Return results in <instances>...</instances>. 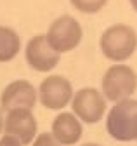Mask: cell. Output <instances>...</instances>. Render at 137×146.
<instances>
[{
  "label": "cell",
  "instance_id": "1",
  "mask_svg": "<svg viewBox=\"0 0 137 146\" xmlns=\"http://www.w3.org/2000/svg\"><path fill=\"white\" fill-rule=\"evenodd\" d=\"M99 45L102 54L108 59L115 63H122L132 58V54L135 52L137 33L128 25H113L102 31Z\"/></svg>",
  "mask_w": 137,
  "mask_h": 146
},
{
  "label": "cell",
  "instance_id": "2",
  "mask_svg": "<svg viewBox=\"0 0 137 146\" xmlns=\"http://www.w3.org/2000/svg\"><path fill=\"white\" fill-rule=\"evenodd\" d=\"M106 131L115 141H137V99L115 103L108 113Z\"/></svg>",
  "mask_w": 137,
  "mask_h": 146
},
{
  "label": "cell",
  "instance_id": "3",
  "mask_svg": "<svg viewBox=\"0 0 137 146\" xmlns=\"http://www.w3.org/2000/svg\"><path fill=\"white\" fill-rule=\"evenodd\" d=\"M137 89V75L130 66L115 64L109 66L102 77V94L108 101L120 103L130 99Z\"/></svg>",
  "mask_w": 137,
  "mask_h": 146
},
{
  "label": "cell",
  "instance_id": "4",
  "mask_svg": "<svg viewBox=\"0 0 137 146\" xmlns=\"http://www.w3.org/2000/svg\"><path fill=\"white\" fill-rule=\"evenodd\" d=\"M45 36L49 45L57 54H63V52H70L80 45L83 38V30L73 16L64 14L52 21Z\"/></svg>",
  "mask_w": 137,
  "mask_h": 146
},
{
  "label": "cell",
  "instance_id": "5",
  "mask_svg": "<svg viewBox=\"0 0 137 146\" xmlns=\"http://www.w3.org/2000/svg\"><path fill=\"white\" fill-rule=\"evenodd\" d=\"M75 117L83 123H97L106 113V98L94 87H83L71 99Z\"/></svg>",
  "mask_w": 137,
  "mask_h": 146
},
{
  "label": "cell",
  "instance_id": "6",
  "mask_svg": "<svg viewBox=\"0 0 137 146\" xmlns=\"http://www.w3.org/2000/svg\"><path fill=\"white\" fill-rule=\"evenodd\" d=\"M73 85L63 75H50L38 87V99L49 110H63L73 99Z\"/></svg>",
  "mask_w": 137,
  "mask_h": 146
},
{
  "label": "cell",
  "instance_id": "7",
  "mask_svg": "<svg viewBox=\"0 0 137 146\" xmlns=\"http://www.w3.org/2000/svg\"><path fill=\"white\" fill-rule=\"evenodd\" d=\"M4 134L16 137L23 146L31 144L37 137V120L31 110H11L4 120Z\"/></svg>",
  "mask_w": 137,
  "mask_h": 146
},
{
  "label": "cell",
  "instance_id": "8",
  "mask_svg": "<svg viewBox=\"0 0 137 146\" xmlns=\"http://www.w3.org/2000/svg\"><path fill=\"white\" fill-rule=\"evenodd\" d=\"M26 63L37 71H50L59 64L61 54H57L49 45L45 35H37L28 40L24 49Z\"/></svg>",
  "mask_w": 137,
  "mask_h": 146
},
{
  "label": "cell",
  "instance_id": "9",
  "mask_svg": "<svg viewBox=\"0 0 137 146\" xmlns=\"http://www.w3.org/2000/svg\"><path fill=\"white\" fill-rule=\"evenodd\" d=\"M37 89L26 80H14L11 82L2 96H0V108L4 111L11 110H33L37 104Z\"/></svg>",
  "mask_w": 137,
  "mask_h": 146
},
{
  "label": "cell",
  "instance_id": "10",
  "mask_svg": "<svg viewBox=\"0 0 137 146\" xmlns=\"http://www.w3.org/2000/svg\"><path fill=\"white\" fill-rule=\"evenodd\" d=\"M83 134L82 122L75 113H59L52 122V136L63 146H73L80 141Z\"/></svg>",
  "mask_w": 137,
  "mask_h": 146
},
{
  "label": "cell",
  "instance_id": "11",
  "mask_svg": "<svg viewBox=\"0 0 137 146\" xmlns=\"http://www.w3.org/2000/svg\"><path fill=\"white\" fill-rule=\"evenodd\" d=\"M21 50V38L12 28L0 25V63H7Z\"/></svg>",
  "mask_w": 137,
  "mask_h": 146
},
{
  "label": "cell",
  "instance_id": "12",
  "mask_svg": "<svg viewBox=\"0 0 137 146\" xmlns=\"http://www.w3.org/2000/svg\"><path fill=\"white\" fill-rule=\"evenodd\" d=\"M71 4L75 9L85 14H96L108 4V0H71Z\"/></svg>",
  "mask_w": 137,
  "mask_h": 146
},
{
  "label": "cell",
  "instance_id": "13",
  "mask_svg": "<svg viewBox=\"0 0 137 146\" xmlns=\"http://www.w3.org/2000/svg\"><path fill=\"white\" fill-rule=\"evenodd\" d=\"M33 146H63L52 134L49 132H43L40 136L35 137V141H33Z\"/></svg>",
  "mask_w": 137,
  "mask_h": 146
},
{
  "label": "cell",
  "instance_id": "14",
  "mask_svg": "<svg viewBox=\"0 0 137 146\" xmlns=\"http://www.w3.org/2000/svg\"><path fill=\"white\" fill-rule=\"evenodd\" d=\"M0 146H23L16 137H12V136H2L0 137Z\"/></svg>",
  "mask_w": 137,
  "mask_h": 146
},
{
  "label": "cell",
  "instance_id": "15",
  "mask_svg": "<svg viewBox=\"0 0 137 146\" xmlns=\"http://www.w3.org/2000/svg\"><path fill=\"white\" fill-rule=\"evenodd\" d=\"M4 120H5V117H4V110L0 108V134L4 132Z\"/></svg>",
  "mask_w": 137,
  "mask_h": 146
},
{
  "label": "cell",
  "instance_id": "16",
  "mask_svg": "<svg viewBox=\"0 0 137 146\" xmlns=\"http://www.w3.org/2000/svg\"><path fill=\"white\" fill-rule=\"evenodd\" d=\"M130 5L134 7V11L137 12V0H130Z\"/></svg>",
  "mask_w": 137,
  "mask_h": 146
},
{
  "label": "cell",
  "instance_id": "17",
  "mask_svg": "<svg viewBox=\"0 0 137 146\" xmlns=\"http://www.w3.org/2000/svg\"><path fill=\"white\" fill-rule=\"evenodd\" d=\"M82 146H101V144H97V143H87V144H82Z\"/></svg>",
  "mask_w": 137,
  "mask_h": 146
}]
</instances>
